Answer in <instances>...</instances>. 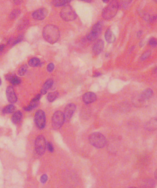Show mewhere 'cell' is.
<instances>
[{
  "label": "cell",
  "instance_id": "cell-19",
  "mask_svg": "<svg viewBox=\"0 0 157 188\" xmlns=\"http://www.w3.org/2000/svg\"><path fill=\"white\" fill-rule=\"evenodd\" d=\"M157 128V120L156 119H153L149 121V122L147 125V129L149 131L155 130Z\"/></svg>",
  "mask_w": 157,
  "mask_h": 188
},
{
  "label": "cell",
  "instance_id": "cell-42",
  "mask_svg": "<svg viewBox=\"0 0 157 188\" xmlns=\"http://www.w3.org/2000/svg\"><path fill=\"white\" fill-rule=\"evenodd\" d=\"M1 83H2V82H1V79H0V85H1Z\"/></svg>",
  "mask_w": 157,
  "mask_h": 188
},
{
  "label": "cell",
  "instance_id": "cell-21",
  "mask_svg": "<svg viewBox=\"0 0 157 188\" xmlns=\"http://www.w3.org/2000/svg\"><path fill=\"white\" fill-rule=\"evenodd\" d=\"M41 64L40 60L38 58H32L29 61V65L32 67H36L40 66Z\"/></svg>",
  "mask_w": 157,
  "mask_h": 188
},
{
  "label": "cell",
  "instance_id": "cell-33",
  "mask_svg": "<svg viewBox=\"0 0 157 188\" xmlns=\"http://www.w3.org/2000/svg\"><path fill=\"white\" fill-rule=\"evenodd\" d=\"M22 39H23V36H19V37H17V38L15 40H14L13 41V45L17 44V43H19L20 42L22 41Z\"/></svg>",
  "mask_w": 157,
  "mask_h": 188
},
{
  "label": "cell",
  "instance_id": "cell-3",
  "mask_svg": "<svg viewBox=\"0 0 157 188\" xmlns=\"http://www.w3.org/2000/svg\"><path fill=\"white\" fill-rule=\"evenodd\" d=\"M89 141L94 147L101 149L106 144V139L104 135L100 132H94L89 136Z\"/></svg>",
  "mask_w": 157,
  "mask_h": 188
},
{
  "label": "cell",
  "instance_id": "cell-22",
  "mask_svg": "<svg viewBox=\"0 0 157 188\" xmlns=\"http://www.w3.org/2000/svg\"><path fill=\"white\" fill-rule=\"evenodd\" d=\"M39 104V101H35V100H32L29 105L24 108V110L26 111H32L33 109H34L36 107H37Z\"/></svg>",
  "mask_w": 157,
  "mask_h": 188
},
{
  "label": "cell",
  "instance_id": "cell-40",
  "mask_svg": "<svg viewBox=\"0 0 157 188\" xmlns=\"http://www.w3.org/2000/svg\"><path fill=\"white\" fill-rule=\"evenodd\" d=\"M81 1H83V2H87V3L91 2V0H81Z\"/></svg>",
  "mask_w": 157,
  "mask_h": 188
},
{
  "label": "cell",
  "instance_id": "cell-28",
  "mask_svg": "<svg viewBox=\"0 0 157 188\" xmlns=\"http://www.w3.org/2000/svg\"><path fill=\"white\" fill-rule=\"evenodd\" d=\"M151 52L150 50H147L146 51H145L144 53L142 54L141 57H140V60H144L147 59V58L151 56Z\"/></svg>",
  "mask_w": 157,
  "mask_h": 188
},
{
  "label": "cell",
  "instance_id": "cell-10",
  "mask_svg": "<svg viewBox=\"0 0 157 188\" xmlns=\"http://www.w3.org/2000/svg\"><path fill=\"white\" fill-rule=\"evenodd\" d=\"M6 97L7 100L11 103H14L17 100L16 93L12 86H9L7 88Z\"/></svg>",
  "mask_w": 157,
  "mask_h": 188
},
{
  "label": "cell",
  "instance_id": "cell-4",
  "mask_svg": "<svg viewBox=\"0 0 157 188\" xmlns=\"http://www.w3.org/2000/svg\"><path fill=\"white\" fill-rule=\"evenodd\" d=\"M60 16L66 21H72L75 20L77 17V13L72 7L69 5H66L60 11Z\"/></svg>",
  "mask_w": 157,
  "mask_h": 188
},
{
  "label": "cell",
  "instance_id": "cell-32",
  "mask_svg": "<svg viewBox=\"0 0 157 188\" xmlns=\"http://www.w3.org/2000/svg\"><path fill=\"white\" fill-rule=\"evenodd\" d=\"M48 180V176L46 174H44L41 176V178H40V181L43 184L45 183Z\"/></svg>",
  "mask_w": 157,
  "mask_h": 188
},
{
  "label": "cell",
  "instance_id": "cell-11",
  "mask_svg": "<svg viewBox=\"0 0 157 188\" xmlns=\"http://www.w3.org/2000/svg\"><path fill=\"white\" fill-rule=\"evenodd\" d=\"M75 109H76V106L75 104H68L64 109V115L65 116V119L66 118L67 120L71 119L75 111Z\"/></svg>",
  "mask_w": 157,
  "mask_h": 188
},
{
  "label": "cell",
  "instance_id": "cell-13",
  "mask_svg": "<svg viewBox=\"0 0 157 188\" xmlns=\"http://www.w3.org/2000/svg\"><path fill=\"white\" fill-rule=\"evenodd\" d=\"M104 47V42L102 40H98L94 44L93 47V53L94 55H98L101 53Z\"/></svg>",
  "mask_w": 157,
  "mask_h": 188
},
{
  "label": "cell",
  "instance_id": "cell-16",
  "mask_svg": "<svg viewBox=\"0 0 157 188\" xmlns=\"http://www.w3.org/2000/svg\"><path fill=\"white\" fill-rule=\"evenodd\" d=\"M53 85V81L51 79H49L47 80L46 82L44 83V85L43 87V88L41 90V94H45L47 92V91L52 87Z\"/></svg>",
  "mask_w": 157,
  "mask_h": 188
},
{
  "label": "cell",
  "instance_id": "cell-2",
  "mask_svg": "<svg viewBox=\"0 0 157 188\" xmlns=\"http://www.w3.org/2000/svg\"><path fill=\"white\" fill-rule=\"evenodd\" d=\"M119 9V3L116 0H113L102 11V17L106 20H110L116 15Z\"/></svg>",
  "mask_w": 157,
  "mask_h": 188
},
{
  "label": "cell",
  "instance_id": "cell-18",
  "mask_svg": "<svg viewBox=\"0 0 157 188\" xmlns=\"http://www.w3.org/2000/svg\"><path fill=\"white\" fill-rule=\"evenodd\" d=\"M72 0H53L52 4L54 6L60 7L66 6Z\"/></svg>",
  "mask_w": 157,
  "mask_h": 188
},
{
  "label": "cell",
  "instance_id": "cell-27",
  "mask_svg": "<svg viewBox=\"0 0 157 188\" xmlns=\"http://www.w3.org/2000/svg\"><path fill=\"white\" fill-rule=\"evenodd\" d=\"M21 79L20 78L18 77H17L16 75H14L13 78L11 79V80L10 81V82L13 84V85H18L21 83Z\"/></svg>",
  "mask_w": 157,
  "mask_h": 188
},
{
  "label": "cell",
  "instance_id": "cell-34",
  "mask_svg": "<svg viewBox=\"0 0 157 188\" xmlns=\"http://www.w3.org/2000/svg\"><path fill=\"white\" fill-rule=\"evenodd\" d=\"M132 0H121V2L124 6H127L129 3H131Z\"/></svg>",
  "mask_w": 157,
  "mask_h": 188
},
{
  "label": "cell",
  "instance_id": "cell-30",
  "mask_svg": "<svg viewBox=\"0 0 157 188\" xmlns=\"http://www.w3.org/2000/svg\"><path fill=\"white\" fill-rule=\"evenodd\" d=\"M47 147L48 148V150L50 151V152H53L54 151V147L53 146V144L49 142L47 144Z\"/></svg>",
  "mask_w": 157,
  "mask_h": 188
},
{
  "label": "cell",
  "instance_id": "cell-31",
  "mask_svg": "<svg viewBox=\"0 0 157 188\" xmlns=\"http://www.w3.org/2000/svg\"><path fill=\"white\" fill-rule=\"evenodd\" d=\"M54 69V65L53 63H50L48 65L47 70L49 72H52Z\"/></svg>",
  "mask_w": 157,
  "mask_h": 188
},
{
  "label": "cell",
  "instance_id": "cell-9",
  "mask_svg": "<svg viewBox=\"0 0 157 188\" xmlns=\"http://www.w3.org/2000/svg\"><path fill=\"white\" fill-rule=\"evenodd\" d=\"M48 15V10L45 8H41L36 10L32 14L33 17L36 20H44Z\"/></svg>",
  "mask_w": 157,
  "mask_h": 188
},
{
  "label": "cell",
  "instance_id": "cell-6",
  "mask_svg": "<svg viewBox=\"0 0 157 188\" xmlns=\"http://www.w3.org/2000/svg\"><path fill=\"white\" fill-rule=\"evenodd\" d=\"M103 24L101 21H98L92 27L90 32L87 35V39L89 41H94L101 34Z\"/></svg>",
  "mask_w": 157,
  "mask_h": 188
},
{
  "label": "cell",
  "instance_id": "cell-43",
  "mask_svg": "<svg viewBox=\"0 0 157 188\" xmlns=\"http://www.w3.org/2000/svg\"><path fill=\"white\" fill-rule=\"evenodd\" d=\"M109 56V54H106V57H107Z\"/></svg>",
  "mask_w": 157,
  "mask_h": 188
},
{
  "label": "cell",
  "instance_id": "cell-23",
  "mask_svg": "<svg viewBox=\"0 0 157 188\" xmlns=\"http://www.w3.org/2000/svg\"><path fill=\"white\" fill-rule=\"evenodd\" d=\"M15 110V107L13 105V104H9L7 105V106L5 107L3 110H2V112L3 113H11L14 112V111Z\"/></svg>",
  "mask_w": 157,
  "mask_h": 188
},
{
  "label": "cell",
  "instance_id": "cell-26",
  "mask_svg": "<svg viewBox=\"0 0 157 188\" xmlns=\"http://www.w3.org/2000/svg\"><path fill=\"white\" fill-rule=\"evenodd\" d=\"M20 13H21V11L19 9H14L10 13V18L11 19H16L19 16Z\"/></svg>",
  "mask_w": 157,
  "mask_h": 188
},
{
  "label": "cell",
  "instance_id": "cell-20",
  "mask_svg": "<svg viewBox=\"0 0 157 188\" xmlns=\"http://www.w3.org/2000/svg\"><path fill=\"white\" fill-rule=\"evenodd\" d=\"M59 93L58 92H50L48 94L47 98L48 100L50 102H52L57 99L58 97Z\"/></svg>",
  "mask_w": 157,
  "mask_h": 188
},
{
  "label": "cell",
  "instance_id": "cell-44",
  "mask_svg": "<svg viewBox=\"0 0 157 188\" xmlns=\"http://www.w3.org/2000/svg\"><path fill=\"white\" fill-rule=\"evenodd\" d=\"M154 1H155V2H157V0H154Z\"/></svg>",
  "mask_w": 157,
  "mask_h": 188
},
{
  "label": "cell",
  "instance_id": "cell-35",
  "mask_svg": "<svg viewBox=\"0 0 157 188\" xmlns=\"http://www.w3.org/2000/svg\"><path fill=\"white\" fill-rule=\"evenodd\" d=\"M14 75H15L13 74H8L5 75V78L10 82L11 80V79L13 78V77Z\"/></svg>",
  "mask_w": 157,
  "mask_h": 188
},
{
  "label": "cell",
  "instance_id": "cell-38",
  "mask_svg": "<svg viewBox=\"0 0 157 188\" xmlns=\"http://www.w3.org/2000/svg\"><path fill=\"white\" fill-rule=\"evenodd\" d=\"M5 48V45H0V51H2Z\"/></svg>",
  "mask_w": 157,
  "mask_h": 188
},
{
  "label": "cell",
  "instance_id": "cell-14",
  "mask_svg": "<svg viewBox=\"0 0 157 188\" xmlns=\"http://www.w3.org/2000/svg\"><path fill=\"white\" fill-rule=\"evenodd\" d=\"M105 37L106 40L109 43H113V42L115 41V35L113 34V32L110 29L107 30V31L105 32Z\"/></svg>",
  "mask_w": 157,
  "mask_h": 188
},
{
  "label": "cell",
  "instance_id": "cell-25",
  "mask_svg": "<svg viewBox=\"0 0 157 188\" xmlns=\"http://www.w3.org/2000/svg\"><path fill=\"white\" fill-rule=\"evenodd\" d=\"M27 70H28L27 65H26V64L23 65L21 66H20V68H19V70H18V74L20 76H23V75H25Z\"/></svg>",
  "mask_w": 157,
  "mask_h": 188
},
{
  "label": "cell",
  "instance_id": "cell-29",
  "mask_svg": "<svg viewBox=\"0 0 157 188\" xmlns=\"http://www.w3.org/2000/svg\"><path fill=\"white\" fill-rule=\"evenodd\" d=\"M149 44L151 47H155L157 45V39H155V38H151V40H149Z\"/></svg>",
  "mask_w": 157,
  "mask_h": 188
},
{
  "label": "cell",
  "instance_id": "cell-12",
  "mask_svg": "<svg viewBox=\"0 0 157 188\" xmlns=\"http://www.w3.org/2000/svg\"><path fill=\"white\" fill-rule=\"evenodd\" d=\"M83 100L85 103L90 104L92 103L93 102H95L97 100V96L95 93L93 92H87L83 96Z\"/></svg>",
  "mask_w": 157,
  "mask_h": 188
},
{
  "label": "cell",
  "instance_id": "cell-24",
  "mask_svg": "<svg viewBox=\"0 0 157 188\" xmlns=\"http://www.w3.org/2000/svg\"><path fill=\"white\" fill-rule=\"evenodd\" d=\"M28 25V21L26 19H23V20L20 21V22L19 24L18 29L19 30L24 29L27 27Z\"/></svg>",
  "mask_w": 157,
  "mask_h": 188
},
{
  "label": "cell",
  "instance_id": "cell-37",
  "mask_svg": "<svg viewBox=\"0 0 157 188\" xmlns=\"http://www.w3.org/2000/svg\"><path fill=\"white\" fill-rule=\"evenodd\" d=\"M101 75V74L99 72H96L94 73V75H93V77H99V76H100Z\"/></svg>",
  "mask_w": 157,
  "mask_h": 188
},
{
  "label": "cell",
  "instance_id": "cell-15",
  "mask_svg": "<svg viewBox=\"0 0 157 188\" xmlns=\"http://www.w3.org/2000/svg\"><path fill=\"white\" fill-rule=\"evenodd\" d=\"M152 95H153L152 89H151L150 88L147 89L141 93V96H140L141 100H143V101L148 100L151 97Z\"/></svg>",
  "mask_w": 157,
  "mask_h": 188
},
{
  "label": "cell",
  "instance_id": "cell-41",
  "mask_svg": "<svg viewBox=\"0 0 157 188\" xmlns=\"http://www.w3.org/2000/svg\"><path fill=\"white\" fill-rule=\"evenodd\" d=\"M110 1V0H102V1H103V2H104V3H109Z\"/></svg>",
  "mask_w": 157,
  "mask_h": 188
},
{
  "label": "cell",
  "instance_id": "cell-39",
  "mask_svg": "<svg viewBox=\"0 0 157 188\" xmlns=\"http://www.w3.org/2000/svg\"><path fill=\"white\" fill-rule=\"evenodd\" d=\"M141 34H142V32H138V34H137V36H138V38H140V36H141Z\"/></svg>",
  "mask_w": 157,
  "mask_h": 188
},
{
  "label": "cell",
  "instance_id": "cell-5",
  "mask_svg": "<svg viewBox=\"0 0 157 188\" xmlns=\"http://www.w3.org/2000/svg\"><path fill=\"white\" fill-rule=\"evenodd\" d=\"M64 121H65V116L64 113L59 111L56 112L54 113L52 119V124L53 128L54 130L59 129L63 125Z\"/></svg>",
  "mask_w": 157,
  "mask_h": 188
},
{
  "label": "cell",
  "instance_id": "cell-1",
  "mask_svg": "<svg viewBox=\"0 0 157 188\" xmlns=\"http://www.w3.org/2000/svg\"><path fill=\"white\" fill-rule=\"evenodd\" d=\"M43 35L48 43L50 44H55L59 39V30L54 25H46L43 29Z\"/></svg>",
  "mask_w": 157,
  "mask_h": 188
},
{
  "label": "cell",
  "instance_id": "cell-17",
  "mask_svg": "<svg viewBox=\"0 0 157 188\" xmlns=\"http://www.w3.org/2000/svg\"><path fill=\"white\" fill-rule=\"evenodd\" d=\"M22 113L20 111H17L13 115L12 121L15 124H18L21 122L22 119Z\"/></svg>",
  "mask_w": 157,
  "mask_h": 188
},
{
  "label": "cell",
  "instance_id": "cell-36",
  "mask_svg": "<svg viewBox=\"0 0 157 188\" xmlns=\"http://www.w3.org/2000/svg\"><path fill=\"white\" fill-rule=\"evenodd\" d=\"M13 4L15 5H20L22 3L23 0H11Z\"/></svg>",
  "mask_w": 157,
  "mask_h": 188
},
{
  "label": "cell",
  "instance_id": "cell-7",
  "mask_svg": "<svg viewBox=\"0 0 157 188\" xmlns=\"http://www.w3.org/2000/svg\"><path fill=\"white\" fill-rule=\"evenodd\" d=\"M35 151L39 155H42L45 153L47 148V142L43 136L40 135L36 138L35 143Z\"/></svg>",
  "mask_w": 157,
  "mask_h": 188
},
{
  "label": "cell",
  "instance_id": "cell-8",
  "mask_svg": "<svg viewBox=\"0 0 157 188\" xmlns=\"http://www.w3.org/2000/svg\"><path fill=\"white\" fill-rule=\"evenodd\" d=\"M35 122L39 129H43L46 123L45 115L43 110H38L35 115Z\"/></svg>",
  "mask_w": 157,
  "mask_h": 188
}]
</instances>
